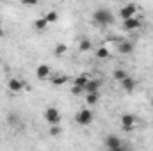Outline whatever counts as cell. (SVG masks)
Masks as SVG:
<instances>
[{
	"label": "cell",
	"instance_id": "cell-1",
	"mask_svg": "<svg viewBox=\"0 0 153 151\" xmlns=\"http://www.w3.org/2000/svg\"><path fill=\"white\" fill-rule=\"evenodd\" d=\"M93 20L98 23V25H112L114 23V14L109 11V9H105V7H100V9H96L94 11V14H93Z\"/></svg>",
	"mask_w": 153,
	"mask_h": 151
},
{
	"label": "cell",
	"instance_id": "cell-2",
	"mask_svg": "<svg viewBox=\"0 0 153 151\" xmlns=\"http://www.w3.org/2000/svg\"><path fill=\"white\" fill-rule=\"evenodd\" d=\"M75 121L78 123V124H82V126H87V124L93 123V112H91L89 109H82L80 112L76 114Z\"/></svg>",
	"mask_w": 153,
	"mask_h": 151
},
{
	"label": "cell",
	"instance_id": "cell-3",
	"mask_svg": "<svg viewBox=\"0 0 153 151\" xmlns=\"http://www.w3.org/2000/svg\"><path fill=\"white\" fill-rule=\"evenodd\" d=\"M105 148L111 150V151H119V150H123L125 146L121 144V139H119V137L109 135V137H105Z\"/></svg>",
	"mask_w": 153,
	"mask_h": 151
},
{
	"label": "cell",
	"instance_id": "cell-4",
	"mask_svg": "<svg viewBox=\"0 0 153 151\" xmlns=\"http://www.w3.org/2000/svg\"><path fill=\"white\" fill-rule=\"evenodd\" d=\"M45 119H46L48 124H59V123H61V114H59L57 109L50 107V109L45 110Z\"/></svg>",
	"mask_w": 153,
	"mask_h": 151
},
{
	"label": "cell",
	"instance_id": "cell-5",
	"mask_svg": "<svg viewBox=\"0 0 153 151\" xmlns=\"http://www.w3.org/2000/svg\"><path fill=\"white\" fill-rule=\"evenodd\" d=\"M141 25H143V21H141L139 18H135V16L123 20V29H125V30H137Z\"/></svg>",
	"mask_w": 153,
	"mask_h": 151
},
{
	"label": "cell",
	"instance_id": "cell-6",
	"mask_svg": "<svg viewBox=\"0 0 153 151\" xmlns=\"http://www.w3.org/2000/svg\"><path fill=\"white\" fill-rule=\"evenodd\" d=\"M135 13H137V5H135V4H126L123 9H119V16H121L123 20L135 16Z\"/></svg>",
	"mask_w": 153,
	"mask_h": 151
},
{
	"label": "cell",
	"instance_id": "cell-7",
	"mask_svg": "<svg viewBox=\"0 0 153 151\" xmlns=\"http://www.w3.org/2000/svg\"><path fill=\"white\" fill-rule=\"evenodd\" d=\"M7 87H9L11 93H22L23 87H25V84H23V80H20V78H11L9 84H7Z\"/></svg>",
	"mask_w": 153,
	"mask_h": 151
},
{
	"label": "cell",
	"instance_id": "cell-8",
	"mask_svg": "<svg viewBox=\"0 0 153 151\" xmlns=\"http://www.w3.org/2000/svg\"><path fill=\"white\" fill-rule=\"evenodd\" d=\"M121 124H123L125 130H132V128L135 126V115H132V114L121 115Z\"/></svg>",
	"mask_w": 153,
	"mask_h": 151
},
{
	"label": "cell",
	"instance_id": "cell-9",
	"mask_svg": "<svg viewBox=\"0 0 153 151\" xmlns=\"http://www.w3.org/2000/svg\"><path fill=\"white\" fill-rule=\"evenodd\" d=\"M117 52L123 53V55L132 53V52H134V43H130V41H121V43L117 44Z\"/></svg>",
	"mask_w": 153,
	"mask_h": 151
},
{
	"label": "cell",
	"instance_id": "cell-10",
	"mask_svg": "<svg viewBox=\"0 0 153 151\" xmlns=\"http://www.w3.org/2000/svg\"><path fill=\"white\" fill-rule=\"evenodd\" d=\"M98 89H100V82L98 80H93V78H89L85 82V85H84V91L85 93H98Z\"/></svg>",
	"mask_w": 153,
	"mask_h": 151
},
{
	"label": "cell",
	"instance_id": "cell-11",
	"mask_svg": "<svg viewBox=\"0 0 153 151\" xmlns=\"http://www.w3.org/2000/svg\"><path fill=\"white\" fill-rule=\"evenodd\" d=\"M121 85H123V89L126 91V93H132L134 89H135V80L132 78V76H125L123 80H121Z\"/></svg>",
	"mask_w": 153,
	"mask_h": 151
},
{
	"label": "cell",
	"instance_id": "cell-12",
	"mask_svg": "<svg viewBox=\"0 0 153 151\" xmlns=\"http://www.w3.org/2000/svg\"><path fill=\"white\" fill-rule=\"evenodd\" d=\"M48 75H50V66L39 64L38 70H36V76H38L39 80H45V78H48Z\"/></svg>",
	"mask_w": 153,
	"mask_h": 151
},
{
	"label": "cell",
	"instance_id": "cell-13",
	"mask_svg": "<svg viewBox=\"0 0 153 151\" xmlns=\"http://www.w3.org/2000/svg\"><path fill=\"white\" fill-rule=\"evenodd\" d=\"M45 20H46V23L50 25V23H55L57 20H59V14L55 13V11H52V13H48L46 16H45Z\"/></svg>",
	"mask_w": 153,
	"mask_h": 151
},
{
	"label": "cell",
	"instance_id": "cell-14",
	"mask_svg": "<svg viewBox=\"0 0 153 151\" xmlns=\"http://www.w3.org/2000/svg\"><path fill=\"white\" fill-rule=\"evenodd\" d=\"M109 55H111V52H109L105 46H102V48L96 50V57H98V59H107Z\"/></svg>",
	"mask_w": 153,
	"mask_h": 151
},
{
	"label": "cell",
	"instance_id": "cell-15",
	"mask_svg": "<svg viewBox=\"0 0 153 151\" xmlns=\"http://www.w3.org/2000/svg\"><path fill=\"white\" fill-rule=\"evenodd\" d=\"M85 101H87V105H94L98 101V93H87Z\"/></svg>",
	"mask_w": 153,
	"mask_h": 151
},
{
	"label": "cell",
	"instance_id": "cell-16",
	"mask_svg": "<svg viewBox=\"0 0 153 151\" xmlns=\"http://www.w3.org/2000/svg\"><path fill=\"white\" fill-rule=\"evenodd\" d=\"M91 48H93V44H91L89 39H82L80 41V52H89Z\"/></svg>",
	"mask_w": 153,
	"mask_h": 151
},
{
	"label": "cell",
	"instance_id": "cell-17",
	"mask_svg": "<svg viewBox=\"0 0 153 151\" xmlns=\"http://www.w3.org/2000/svg\"><path fill=\"white\" fill-rule=\"evenodd\" d=\"M66 80H68V76L57 75V76H53V78H52V84H53V85H62V84H66Z\"/></svg>",
	"mask_w": 153,
	"mask_h": 151
},
{
	"label": "cell",
	"instance_id": "cell-18",
	"mask_svg": "<svg viewBox=\"0 0 153 151\" xmlns=\"http://www.w3.org/2000/svg\"><path fill=\"white\" fill-rule=\"evenodd\" d=\"M34 27H36L38 30H43V29H46V27H48V23H46V20H45V18H39V20L34 21Z\"/></svg>",
	"mask_w": 153,
	"mask_h": 151
},
{
	"label": "cell",
	"instance_id": "cell-19",
	"mask_svg": "<svg viewBox=\"0 0 153 151\" xmlns=\"http://www.w3.org/2000/svg\"><path fill=\"white\" fill-rule=\"evenodd\" d=\"M87 80H89V76H87V75H80V76H76L73 82H75V85H80V87H84Z\"/></svg>",
	"mask_w": 153,
	"mask_h": 151
},
{
	"label": "cell",
	"instance_id": "cell-20",
	"mask_svg": "<svg viewBox=\"0 0 153 151\" xmlns=\"http://www.w3.org/2000/svg\"><path fill=\"white\" fill-rule=\"evenodd\" d=\"M61 133H62L61 126H59V124H52V128H50V135H52V137H57V135H61Z\"/></svg>",
	"mask_w": 153,
	"mask_h": 151
},
{
	"label": "cell",
	"instance_id": "cell-21",
	"mask_svg": "<svg viewBox=\"0 0 153 151\" xmlns=\"http://www.w3.org/2000/svg\"><path fill=\"white\" fill-rule=\"evenodd\" d=\"M112 76H114V80H117V82H121L125 76H126V73L123 71V70H116L114 73H112Z\"/></svg>",
	"mask_w": 153,
	"mask_h": 151
},
{
	"label": "cell",
	"instance_id": "cell-22",
	"mask_svg": "<svg viewBox=\"0 0 153 151\" xmlns=\"http://www.w3.org/2000/svg\"><path fill=\"white\" fill-rule=\"evenodd\" d=\"M7 121H9V124H13V126H16V124L20 123V115H16V114H11Z\"/></svg>",
	"mask_w": 153,
	"mask_h": 151
},
{
	"label": "cell",
	"instance_id": "cell-23",
	"mask_svg": "<svg viewBox=\"0 0 153 151\" xmlns=\"http://www.w3.org/2000/svg\"><path fill=\"white\" fill-rule=\"evenodd\" d=\"M66 50H68L66 44H57V46H55V55H62Z\"/></svg>",
	"mask_w": 153,
	"mask_h": 151
},
{
	"label": "cell",
	"instance_id": "cell-24",
	"mask_svg": "<svg viewBox=\"0 0 153 151\" xmlns=\"http://www.w3.org/2000/svg\"><path fill=\"white\" fill-rule=\"evenodd\" d=\"M39 0H22V4L23 5H29V7H34V5H38Z\"/></svg>",
	"mask_w": 153,
	"mask_h": 151
},
{
	"label": "cell",
	"instance_id": "cell-25",
	"mask_svg": "<svg viewBox=\"0 0 153 151\" xmlns=\"http://www.w3.org/2000/svg\"><path fill=\"white\" fill-rule=\"evenodd\" d=\"M82 91H84V87H80V85H73V89H71L73 94H80Z\"/></svg>",
	"mask_w": 153,
	"mask_h": 151
},
{
	"label": "cell",
	"instance_id": "cell-26",
	"mask_svg": "<svg viewBox=\"0 0 153 151\" xmlns=\"http://www.w3.org/2000/svg\"><path fill=\"white\" fill-rule=\"evenodd\" d=\"M4 36H5V32H4V30L0 29V38H4Z\"/></svg>",
	"mask_w": 153,
	"mask_h": 151
},
{
	"label": "cell",
	"instance_id": "cell-27",
	"mask_svg": "<svg viewBox=\"0 0 153 151\" xmlns=\"http://www.w3.org/2000/svg\"><path fill=\"white\" fill-rule=\"evenodd\" d=\"M0 66H2V59H0Z\"/></svg>",
	"mask_w": 153,
	"mask_h": 151
}]
</instances>
